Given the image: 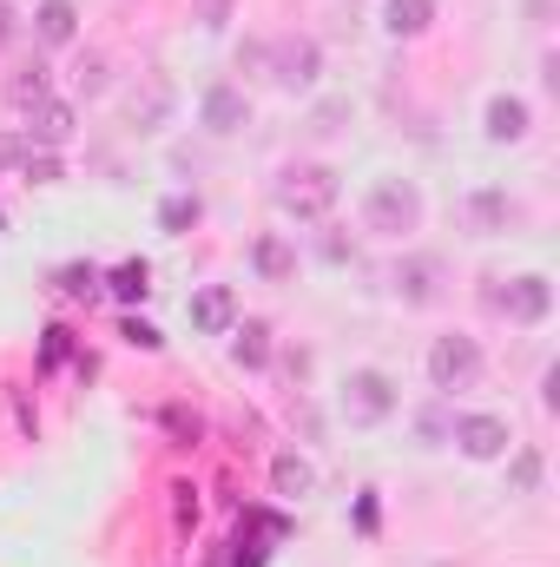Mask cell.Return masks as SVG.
Returning a JSON list of instances; mask_svg holds the SVG:
<instances>
[{
    "instance_id": "obj_1",
    "label": "cell",
    "mask_w": 560,
    "mask_h": 567,
    "mask_svg": "<svg viewBox=\"0 0 560 567\" xmlns=\"http://www.w3.org/2000/svg\"><path fill=\"white\" fill-rule=\"evenodd\" d=\"M271 198H278L283 218H297V225H317L336 198H343V178H336V165H323V158H297V165H283L278 185H271Z\"/></svg>"
},
{
    "instance_id": "obj_2",
    "label": "cell",
    "mask_w": 560,
    "mask_h": 567,
    "mask_svg": "<svg viewBox=\"0 0 560 567\" xmlns=\"http://www.w3.org/2000/svg\"><path fill=\"white\" fill-rule=\"evenodd\" d=\"M363 225L376 238H409V231H422V192L409 178H376L363 192Z\"/></svg>"
},
{
    "instance_id": "obj_3",
    "label": "cell",
    "mask_w": 560,
    "mask_h": 567,
    "mask_svg": "<svg viewBox=\"0 0 560 567\" xmlns=\"http://www.w3.org/2000/svg\"><path fill=\"white\" fill-rule=\"evenodd\" d=\"M317 73H323V47H317L310 33H278V40H265V80H271V86L310 93Z\"/></svg>"
},
{
    "instance_id": "obj_4",
    "label": "cell",
    "mask_w": 560,
    "mask_h": 567,
    "mask_svg": "<svg viewBox=\"0 0 560 567\" xmlns=\"http://www.w3.org/2000/svg\"><path fill=\"white\" fill-rule=\"evenodd\" d=\"M488 310H501L508 323H548L554 310V278L548 271H521V278H488Z\"/></svg>"
},
{
    "instance_id": "obj_5",
    "label": "cell",
    "mask_w": 560,
    "mask_h": 567,
    "mask_svg": "<svg viewBox=\"0 0 560 567\" xmlns=\"http://www.w3.org/2000/svg\"><path fill=\"white\" fill-rule=\"evenodd\" d=\"M390 290H396L403 303L428 310V303H442V297H448V265H442L435 251H409V258H396V265H390Z\"/></svg>"
},
{
    "instance_id": "obj_6",
    "label": "cell",
    "mask_w": 560,
    "mask_h": 567,
    "mask_svg": "<svg viewBox=\"0 0 560 567\" xmlns=\"http://www.w3.org/2000/svg\"><path fill=\"white\" fill-rule=\"evenodd\" d=\"M475 377H481V343L475 337H435L428 343V383L435 390H475Z\"/></svg>"
},
{
    "instance_id": "obj_7",
    "label": "cell",
    "mask_w": 560,
    "mask_h": 567,
    "mask_svg": "<svg viewBox=\"0 0 560 567\" xmlns=\"http://www.w3.org/2000/svg\"><path fill=\"white\" fill-rule=\"evenodd\" d=\"M396 403H403V390L383 377V370H350V383H343V416L350 423H390L396 416Z\"/></svg>"
},
{
    "instance_id": "obj_8",
    "label": "cell",
    "mask_w": 560,
    "mask_h": 567,
    "mask_svg": "<svg viewBox=\"0 0 560 567\" xmlns=\"http://www.w3.org/2000/svg\"><path fill=\"white\" fill-rule=\"evenodd\" d=\"M455 449L468 455V462H501L508 449H515V429L508 416H488V410H468V416H455Z\"/></svg>"
},
{
    "instance_id": "obj_9",
    "label": "cell",
    "mask_w": 560,
    "mask_h": 567,
    "mask_svg": "<svg viewBox=\"0 0 560 567\" xmlns=\"http://www.w3.org/2000/svg\"><path fill=\"white\" fill-rule=\"evenodd\" d=\"M198 120H205V133H218V140L245 133V126H251V100H245V86H231V80L205 86V100H198Z\"/></svg>"
},
{
    "instance_id": "obj_10",
    "label": "cell",
    "mask_w": 560,
    "mask_h": 567,
    "mask_svg": "<svg viewBox=\"0 0 560 567\" xmlns=\"http://www.w3.org/2000/svg\"><path fill=\"white\" fill-rule=\"evenodd\" d=\"M521 218V205L508 198V192H495V185H481V192H468V231H481V238H495V231H508Z\"/></svg>"
},
{
    "instance_id": "obj_11",
    "label": "cell",
    "mask_w": 560,
    "mask_h": 567,
    "mask_svg": "<svg viewBox=\"0 0 560 567\" xmlns=\"http://www.w3.org/2000/svg\"><path fill=\"white\" fill-rule=\"evenodd\" d=\"M191 323H198L205 337H225V330L238 323V290H231V284H205V290L191 297Z\"/></svg>"
},
{
    "instance_id": "obj_12",
    "label": "cell",
    "mask_w": 560,
    "mask_h": 567,
    "mask_svg": "<svg viewBox=\"0 0 560 567\" xmlns=\"http://www.w3.org/2000/svg\"><path fill=\"white\" fill-rule=\"evenodd\" d=\"M33 40L40 47H73L80 40V0H40L33 7Z\"/></svg>"
},
{
    "instance_id": "obj_13",
    "label": "cell",
    "mask_w": 560,
    "mask_h": 567,
    "mask_svg": "<svg viewBox=\"0 0 560 567\" xmlns=\"http://www.w3.org/2000/svg\"><path fill=\"white\" fill-rule=\"evenodd\" d=\"M535 133V113H528V100H515V93H495L488 100V140L495 145H521Z\"/></svg>"
},
{
    "instance_id": "obj_14",
    "label": "cell",
    "mask_w": 560,
    "mask_h": 567,
    "mask_svg": "<svg viewBox=\"0 0 560 567\" xmlns=\"http://www.w3.org/2000/svg\"><path fill=\"white\" fill-rule=\"evenodd\" d=\"M73 140V106L66 100H40V106H27V145H66Z\"/></svg>"
},
{
    "instance_id": "obj_15",
    "label": "cell",
    "mask_w": 560,
    "mask_h": 567,
    "mask_svg": "<svg viewBox=\"0 0 560 567\" xmlns=\"http://www.w3.org/2000/svg\"><path fill=\"white\" fill-rule=\"evenodd\" d=\"M383 27L390 40H422L435 27V0H383Z\"/></svg>"
},
{
    "instance_id": "obj_16",
    "label": "cell",
    "mask_w": 560,
    "mask_h": 567,
    "mask_svg": "<svg viewBox=\"0 0 560 567\" xmlns=\"http://www.w3.org/2000/svg\"><path fill=\"white\" fill-rule=\"evenodd\" d=\"M251 271L265 284H283L290 271H297V251H290V238H278V231H265L258 245H251Z\"/></svg>"
},
{
    "instance_id": "obj_17",
    "label": "cell",
    "mask_w": 560,
    "mask_h": 567,
    "mask_svg": "<svg viewBox=\"0 0 560 567\" xmlns=\"http://www.w3.org/2000/svg\"><path fill=\"white\" fill-rule=\"evenodd\" d=\"M165 120H172V86L165 80H145V100L133 93V126L139 133H158Z\"/></svg>"
},
{
    "instance_id": "obj_18",
    "label": "cell",
    "mask_w": 560,
    "mask_h": 567,
    "mask_svg": "<svg viewBox=\"0 0 560 567\" xmlns=\"http://www.w3.org/2000/svg\"><path fill=\"white\" fill-rule=\"evenodd\" d=\"M231 337H238L231 357H238L245 370H265V363H271V330H265V323H231Z\"/></svg>"
},
{
    "instance_id": "obj_19",
    "label": "cell",
    "mask_w": 560,
    "mask_h": 567,
    "mask_svg": "<svg viewBox=\"0 0 560 567\" xmlns=\"http://www.w3.org/2000/svg\"><path fill=\"white\" fill-rule=\"evenodd\" d=\"M198 212H205V205H198V192H172V198L158 205V225L178 238V231H191V225H198Z\"/></svg>"
},
{
    "instance_id": "obj_20",
    "label": "cell",
    "mask_w": 560,
    "mask_h": 567,
    "mask_svg": "<svg viewBox=\"0 0 560 567\" xmlns=\"http://www.w3.org/2000/svg\"><path fill=\"white\" fill-rule=\"evenodd\" d=\"M271 482H278V495L297 502V495H310V482H317V475H310V462H303V455H278V462H271Z\"/></svg>"
},
{
    "instance_id": "obj_21",
    "label": "cell",
    "mask_w": 560,
    "mask_h": 567,
    "mask_svg": "<svg viewBox=\"0 0 560 567\" xmlns=\"http://www.w3.org/2000/svg\"><path fill=\"white\" fill-rule=\"evenodd\" d=\"M40 100H46V66H33V73H20V80H13V106H20V113H27V106H40Z\"/></svg>"
},
{
    "instance_id": "obj_22",
    "label": "cell",
    "mask_w": 560,
    "mask_h": 567,
    "mask_svg": "<svg viewBox=\"0 0 560 567\" xmlns=\"http://www.w3.org/2000/svg\"><path fill=\"white\" fill-rule=\"evenodd\" d=\"M145 284H152V271H145L139 258H126V265L113 271V290H120V297H145Z\"/></svg>"
},
{
    "instance_id": "obj_23",
    "label": "cell",
    "mask_w": 560,
    "mask_h": 567,
    "mask_svg": "<svg viewBox=\"0 0 560 567\" xmlns=\"http://www.w3.org/2000/svg\"><path fill=\"white\" fill-rule=\"evenodd\" d=\"M343 120H350V100H330V106H317V113H310V133H317V140H330Z\"/></svg>"
},
{
    "instance_id": "obj_24",
    "label": "cell",
    "mask_w": 560,
    "mask_h": 567,
    "mask_svg": "<svg viewBox=\"0 0 560 567\" xmlns=\"http://www.w3.org/2000/svg\"><path fill=\"white\" fill-rule=\"evenodd\" d=\"M191 13H198L205 27H225V20L238 13V0H191Z\"/></svg>"
},
{
    "instance_id": "obj_25",
    "label": "cell",
    "mask_w": 560,
    "mask_h": 567,
    "mask_svg": "<svg viewBox=\"0 0 560 567\" xmlns=\"http://www.w3.org/2000/svg\"><path fill=\"white\" fill-rule=\"evenodd\" d=\"M515 488H528V495L541 488V455H535V449H528V455L515 462Z\"/></svg>"
},
{
    "instance_id": "obj_26",
    "label": "cell",
    "mask_w": 560,
    "mask_h": 567,
    "mask_svg": "<svg viewBox=\"0 0 560 567\" xmlns=\"http://www.w3.org/2000/svg\"><path fill=\"white\" fill-rule=\"evenodd\" d=\"M60 290H66V297H93V290H100V278H93V271H80V265H73V271H66V278H60Z\"/></svg>"
},
{
    "instance_id": "obj_27",
    "label": "cell",
    "mask_w": 560,
    "mask_h": 567,
    "mask_svg": "<svg viewBox=\"0 0 560 567\" xmlns=\"http://www.w3.org/2000/svg\"><path fill=\"white\" fill-rule=\"evenodd\" d=\"M80 86H86V93H106V60H100V53L80 66Z\"/></svg>"
},
{
    "instance_id": "obj_28",
    "label": "cell",
    "mask_w": 560,
    "mask_h": 567,
    "mask_svg": "<svg viewBox=\"0 0 560 567\" xmlns=\"http://www.w3.org/2000/svg\"><path fill=\"white\" fill-rule=\"evenodd\" d=\"M521 7H528V20H535V27H548V20H554V0H521Z\"/></svg>"
},
{
    "instance_id": "obj_29",
    "label": "cell",
    "mask_w": 560,
    "mask_h": 567,
    "mask_svg": "<svg viewBox=\"0 0 560 567\" xmlns=\"http://www.w3.org/2000/svg\"><path fill=\"white\" fill-rule=\"evenodd\" d=\"M126 337H133V343H145V350H152V343H158V330H152V323H139V317H133V323H126Z\"/></svg>"
},
{
    "instance_id": "obj_30",
    "label": "cell",
    "mask_w": 560,
    "mask_h": 567,
    "mask_svg": "<svg viewBox=\"0 0 560 567\" xmlns=\"http://www.w3.org/2000/svg\"><path fill=\"white\" fill-rule=\"evenodd\" d=\"M7 40H13V13L0 7V47H7Z\"/></svg>"
}]
</instances>
